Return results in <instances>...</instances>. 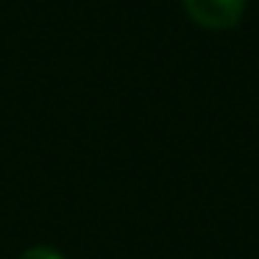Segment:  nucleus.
<instances>
[{
    "label": "nucleus",
    "mask_w": 259,
    "mask_h": 259,
    "mask_svg": "<svg viewBox=\"0 0 259 259\" xmlns=\"http://www.w3.org/2000/svg\"><path fill=\"white\" fill-rule=\"evenodd\" d=\"M248 0H184V9L195 25L206 31H229L242 20Z\"/></svg>",
    "instance_id": "1"
},
{
    "label": "nucleus",
    "mask_w": 259,
    "mask_h": 259,
    "mask_svg": "<svg viewBox=\"0 0 259 259\" xmlns=\"http://www.w3.org/2000/svg\"><path fill=\"white\" fill-rule=\"evenodd\" d=\"M20 259H64L56 248H48V245H36V248H28Z\"/></svg>",
    "instance_id": "2"
}]
</instances>
